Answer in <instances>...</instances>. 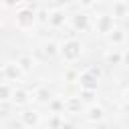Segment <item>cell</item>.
Wrapping results in <instances>:
<instances>
[{
  "label": "cell",
  "mask_w": 129,
  "mask_h": 129,
  "mask_svg": "<svg viewBox=\"0 0 129 129\" xmlns=\"http://www.w3.org/2000/svg\"><path fill=\"white\" fill-rule=\"evenodd\" d=\"M91 121H103V117H105V113H103V109L101 107H93L91 111H89V115H87Z\"/></svg>",
  "instance_id": "cell-1"
},
{
  "label": "cell",
  "mask_w": 129,
  "mask_h": 129,
  "mask_svg": "<svg viewBox=\"0 0 129 129\" xmlns=\"http://www.w3.org/2000/svg\"><path fill=\"white\" fill-rule=\"evenodd\" d=\"M24 121H26V123H36L38 117H36V115H24Z\"/></svg>",
  "instance_id": "cell-2"
}]
</instances>
